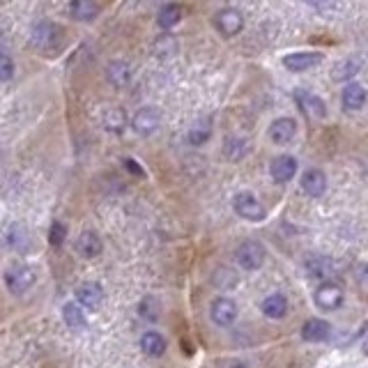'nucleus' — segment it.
I'll return each mask as SVG.
<instances>
[{
    "label": "nucleus",
    "mask_w": 368,
    "mask_h": 368,
    "mask_svg": "<svg viewBox=\"0 0 368 368\" xmlns=\"http://www.w3.org/2000/svg\"><path fill=\"white\" fill-rule=\"evenodd\" d=\"M3 279H5V288L12 292L14 297H21V294H25L35 285L37 276H35V270L30 265L14 263L5 270Z\"/></svg>",
    "instance_id": "obj_1"
},
{
    "label": "nucleus",
    "mask_w": 368,
    "mask_h": 368,
    "mask_svg": "<svg viewBox=\"0 0 368 368\" xmlns=\"http://www.w3.org/2000/svg\"><path fill=\"white\" fill-rule=\"evenodd\" d=\"M235 260L246 272L260 270L263 263H265V246L260 242H255V239H246V242H242V244L237 246Z\"/></svg>",
    "instance_id": "obj_2"
},
{
    "label": "nucleus",
    "mask_w": 368,
    "mask_h": 368,
    "mask_svg": "<svg viewBox=\"0 0 368 368\" xmlns=\"http://www.w3.org/2000/svg\"><path fill=\"white\" fill-rule=\"evenodd\" d=\"M233 207H235V212L242 219H246V221H263L265 217H267V212H265V207H263V202L258 200L253 193H248V191H239L237 196L233 198Z\"/></svg>",
    "instance_id": "obj_3"
},
{
    "label": "nucleus",
    "mask_w": 368,
    "mask_h": 368,
    "mask_svg": "<svg viewBox=\"0 0 368 368\" xmlns=\"http://www.w3.org/2000/svg\"><path fill=\"white\" fill-rule=\"evenodd\" d=\"M343 297H345L343 288H340V285L334 283V281L320 283V288L316 290V294H313L318 309H322V311H336L340 304H343Z\"/></svg>",
    "instance_id": "obj_4"
},
{
    "label": "nucleus",
    "mask_w": 368,
    "mask_h": 368,
    "mask_svg": "<svg viewBox=\"0 0 368 368\" xmlns=\"http://www.w3.org/2000/svg\"><path fill=\"white\" fill-rule=\"evenodd\" d=\"M159 122H161L159 110H156L154 106H143V108H138L134 113L132 129L136 134H141V136H150V134L156 132V129H159Z\"/></svg>",
    "instance_id": "obj_5"
},
{
    "label": "nucleus",
    "mask_w": 368,
    "mask_h": 368,
    "mask_svg": "<svg viewBox=\"0 0 368 368\" xmlns=\"http://www.w3.org/2000/svg\"><path fill=\"white\" fill-rule=\"evenodd\" d=\"M209 318L219 327H230L237 320V304L230 297H217L209 306Z\"/></svg>",
    "instance_id": "obj_6"
},
{
    "label": "nucleus",
    "mask_w": 368,
    "mask_h": 368,
    "mask_svg": "<svg viewBox=\"0 0 368 368\" xmlns=\"http://www.w3.org/2000/svg\"><path fill=\"white\" fill-rule=\"evenodd\" d=\"M74 297H76L79 306H86L88 311H97L101 306V301H104V288L97 281H86L76 288Z\"/></svg>",
    "instance_id": "obj_7"
},
{
    "label": "nucleus",
    "mask_w": 368,
    "mask_h": 368,
    "mask_svg": "<svg viewBox=\"0 0 368 368\" xmlns=\"http://www.w3.org/2000/svg\"><path fill=\"white\" fill-rule=\"evenodd\" d=\"M214 28L224 37H235L244 28V18L237 9H230V7L221 9V12H217V16H214Z\"/></svg>",
    "instance_id": "obj_8"
},
{
    "label": "nucleus",
    "mask_w": 368,
    "mask_h": 368,
    "mask_svg": "<svg viewBox=\"0 0 368 368\" xmlns=\"http://www.w3.org/2000/svg\"><path fill=\"white\" fill-rule=\"evenodd\" d=\"M74 248H76V253L81 258H97L101 251H104V242H101V237L95 233V230H83V233L76 237V242H74Z\"/></svg>",
    "instance_id": "obj_9"
},
{
    "label": "nucleus",
    "mask_w": 368,
    "mask_h": 368,
    "mask_svg": "<svg viewBox=\"0 0 368 368\" xmlns=\"http://www.w3.org/2000/svg\"><path fill=\"white\" fill-rule=\"evenodd\" d=\"M294 101L299 104L301 113L309 115V117H325L327 115V106L318 95L306 90H294Z\"/></svg>",
    "instance_id": "obj_10"
},
{
    "label": "nucleus",
    "mask_w": 368,
    "mask_h": 368,
    "mask_svg": "<svg viewBox=\"0 0 368 368\" xmlns=\"http://www.w3.org/2000/svg\"><path fill=\"white\" fill-rule=\"evenodd\" d=\"M270 173H272V180L279 182V184H285L294 178V173H297V159L290 154H281L276 156V159L270 163Z\"/></svg>",
    "instance_id": "obj_11"
},
{
    "label": "nucleus",
    "mask_w": 368,
    "mask_h": 368,
    "mask_svg": "<svg viewBox=\"0 0 368 368\" xmlns=\"http://www.w3.org/2000/svg\"><path fill=\"white\" fill-rule=\"evenodd\" d=\"M294 134H297V122H294L292 117H279L270 125V138H272V143H276V145L290 143L294 138Z\"/></svg>",
    "instance_id": "obj_12"
},
{
    "label": "nucleus",
    "mask_w": 368,
    "mask_h": 368,
    "mask_svg": "<svg viewBox=\"0 0 368 368\" xmlns=\"http://www.w3.org/2000/svg\"><path fill=\"white\" fill-rule=\"evenodd\" d=\"M322 60V53H313V51H301V53H290L283 58L285 69L290 71H306L311 67H316Z\"/></svg>",
    "instance_id": "obj_13"
},
{
    "label": "nucleus",
    "mask_w": 368,
    "mask_h": 368,
    "mask_svg": "<svg viewBox=\"0 0 368 368\" xmlns=\"http://www.w3.org/2000/svg\"><path fill=\"white\" fill-rule=\"evenodd\" d=\"M301 189L306 191V196L311 198H320L322 193L327 191V178L325 173L318 168H309L301 175Z\"/></svg>",
    "instance_id": "obj_14"
},
{
    "label": "nucleus",
    "mask_w": 368,
    "mask_h": 368,
    "mask_svg": "<svg viewBox=\"0 0 368 368\" xmlns=\"http://www.w3.org/2000/svg\"><path fill=\"white\" fill-rule=\"evenodd\" d=\"M260 311H263L265 318L281 320L285 313H288V299H285L281 292H272V294H267V297L263 299Z\"/></svg>",
    "instance_id": "obj_15"
},
{
    "label": "nucleus",
    "mask_w": 368,
    "mask_h": 368,
    "mask_svg": "<svg viewBox=\"0 0 368 368\" xmlns=\"http://www.w3.org/2000/svg\"><path fill=\"white\" fill-rule=\"evenodd\" d=\"M329 334H331L329 322L322 318H313L301 327V338L309 340V343H322V340L329 338Z\"/></svg>",
    "instance_id": "obj_16"
},
{
    "label": "nucleus",
    "mask_w": 368,
    "mask_h": 368,
    "mask_svg": "<svg viewBox=\"0 0 368 368\" xmlns=\"http://www.w3.org/2000/svg\"><path fill=\"white\" fill-rule=\"evenodd\" d=\"M101 127L110 134H122L127 129V113L125 108L120 106H108L104 113H101Z\"/></svg>",
    "instance_id": "obj_17"
},
{
    "label": "nucleus",
    "mask_w": 368,
    "mask_h": 368,
    "mask_svg": "<svg viewBox=\"0 0 368 368\" xmlns=\"http://www.w3.org/2000/svg\"><path fill=\"white\" fill-rule=\"evenodd\" d=\"M106 76H108L110 86L125 88V86H129V81H132V69H129V64L125 60H113V62H108Z\"/></svg>",
    "instance_id": "obj_18"
},
{
    "label": "nucleus",
    "mask_w": 368,
    "mask_h": 368,
    "mask_svg": "<svg viewBox=\"0 0 368 368\" xmlns=\"http://www.w3.org/2000/svg\"><path fill=\"white\" fill-rule=\"evenodd\" d=\"M7 244L18 253H28V248H30V233H28L23 224H12L7 228Z\"/></svg>",
    "instance_id": "obj_19"
},
{
    "label": "nucleus",
    "mask_w": 368,
    "mask_h": 368,
    "mask_svg": "<svg viewBox=\"0 0 368 368\" xmlns=\"http://www.w3.org/2000/svg\"><path fill=\"white\" fill-rule=\"evenodd\" d=\"M69 12L76 21H92V18L99 16V5L97 0H71Z\"/></svg>",
    "instance_id": "obj_20"
},
{
    "label": "nucleus",
    "mask_w": 368,
    "mask_h": 368,
    "mask_svg": "<svg viewBox=\"0 0 368 368\" xmlns=\"http://www.w3.org/2000/svg\"><path fill=\"white\" fill-rule=\"evenodd\" d=\"M306 270L313 279H329L334 274V260L327 255H311L306 260Z\"/></svg>",
    "instance_id": "obj_21"
},
{
    "label": "nucleus",
    "mask_w": 368,
    "mask_h": 368,
    "mask_svg": "<svg viewBox=\"0 0 368 368\" xmlns=\"http://www.w3.org/2000/svg\"><path fill=\"white\" fill-rule=\"evenodd\" d=\"M141 350L147 357H161L166 352V338L159 331H145L141 336Z\"/></svg>",
    "instance_id": "obj_22"
},
{
    "label": "nucleus",
    "mask_w": 368,
    "mask_h": 368,
    "mask_svg": "<svg viewBox=\"0 0 368 368\" xmlns=\"http://www.w3.org/2000/svg\"><path fill=\"white\" fill-rule=\"evenodd\" d=\"M180 21H182V5L180 3L163 5L159 9V14H156V23H159V28H163V30H171V28H175Z\"/></svg>",
    "instance_id": "obj_23"
},
{
    "label": "nucleus",
    "mask_w": 368,
    "mask_h": 368,
    "mask_svg": "<svg viewBox=\"0 0 368 368\" xmlns=\"http://www.w3.org/2000/svg\"><path fill=\"white\" fill-rule=\"evenodd\" d=\"M62 320L64 325H67L69 329H83L88 325L86 322V311H83V306H79L76 301H67L62 306Z\"/></svg>",
    "instance_id": "obj_24"
},
{
    "label": "nucleus",
    "mask_w": 368,
    "mask_h": 368,
    "mask_svg": "<svg viewBox=\"0 0 368 368\" xmlns=\"http://www.w3.org/2000/svg\"><path fill=\"white\" fill-rule=\"evenodd\" d=\"M366 104V90L359 83H347L343 90V108L345 110H359Z\"/></svg>",
    "instance_id": "obj_25"
},
{
    "label": "nucleus",
    "mask_w": 368,
    "mask_h": 368,
    "mask_svg": "<svg viewBox=\"0 0 368 368\" xmlns=\"http://www.w3.org/2000/svg\"><path fill=\"white\" fill-rule=\"evenodd\" d=\"M33 40L37 46H49L58 40V28L53 21H40L33 28Z\"/></svg>",
    "instance_id": "obj_26"
},
{
    "label": "nucleus",
    "mask_w": 368,
    "mask_h": 368,
    "mask_svg": "<svg viewBox=\"0 0 368 368\" xmlns=\"http://www.w3.org/2000/svg\"><path fill=\"white\" fill-rule=\"evenodd\" d=\"M359 67H362V62H359L357 58H345V60H340L334 69H331V79L334 81H350V79H355V74L359 71Z\"/></svg>",
    "instance_id": "obj_27"
},
{
    "label": "nucleus",
    "mask_w": 368,
    "mask_h": 368,
    "mask_svg": "<svg viewBox=\"0 0 368 368\" xmlns=\"http://www.w3.org/2000/svg\"><path fill=\"white\" fill-rule=\"evenodd\" d=\"M175 53H178V42H175L173 35H161V37H156V42H154V55H156V58L171 60Z\"/></svg>",
    "instance_id": "obj_28"
},
{
    "label": "nucleus",
    "mask_w": 368,
    "mask_h": 368,
    "mask_svg": "<svg viewBox=\"0 0 368 368\" xmlns=\"http://www.w3.org/2000/svg\"><path fill=\"white\" fill-rule=\"evenodd\" d=\"M209 134H212V122H209V117H202V120H198L196 125H193L191 129H189V143L191 145H202L209 138Z\"/></svg>",
    "instance_id": "obj_29"
},
{
    "label": "nucleus",
    "mask_w": 368,
    "mask_h": 368,
    "mask_svg": "<svg viewBox=\"0 0 368 368\" xmlns=\"http://www.w3.org/2000/svg\"><path fill=\"white\" fill-rule=\"evenodd\" d=\"M224 152L230 161H237V159H242V156L248 152V143L244 141V138H228L226 141V147H224Z\"/></svg>",
    "instance_id": "obj_30"
},
{
    "label": "nucleus",
    "mask_w": 368,
    "mask_h": 368,
    "mask_svg": "<svg viewBox=\"0 0 368 368\" xmlns=\"http://www.w3.org/2000/svg\"><path fill=\"white\" fill-rule=\"evenodd\" d=\"M64 237H67V228L60 221H53L51 228H49V244L53 246H60L64 242Z\"/></svg>",
    "instance_id": "obj_31"
},
{
    "label": "nucleus",
    "mask_w": 368,
    "mask_h": 368,
    "mask_svg": "<svg viewBox=\"0 0 368 368\" xmlns=\"http://www.w3.org/2000/svg\"><path fill=\"white\" fill-rule=\"evenodd\" d=\"M14 79V60L7 55H0V83H7Z\"/></svg>",
    "instance_id": "obj_32"
},
{
    "label": "nucleus",
    "mask_w": 368,
    "mask_h": 368,
    "mask_svg": "<svg viewBox=\"0 0 368 368\" xmlns=\"http://www.w3.org/2000/svg\"><path fill=\"white\" fill-rule=\"evenodd\" d=\"M152 304H154V299H143L141 309H138V313L147 320H154L156 316H159V306H152Z\"/></svg>",
    "instance_id": "obj_33"
},
{
    "label": "nucleus",
    "mask_w": 368,
    "mask_h": 368,
    "mask_svg": "<svg viewBox=\"0 0 368 368\" xmlns=\"http://www.w3.org/2000/svg\"><path fill=\"white\" fill-rule=\"evenodd\" d=\"M311 7L316 9H322V12H327V9H336L338 7V0H306Z\"/></svg>",
    "instance_id": "obj_34"
},
{
    "label": "nucleus",
    "mask_w": 368,
    "mask_h": 368,
    "mask_svg": "<svg viewBox=\"0 0 368 368\" xmlns=\"http://www.w3.org/2000/svg\"><path fill=\"white\" fill-rule=\"evenodd\" d=\"M125 166H127L129 173H132V175H138V178H143V175H145L143 166H141V163H136L134 159H125Z\"/></svg>",
    "instance_id": "obj_35"
},
{
    "label": "nucleus",
    "mask_w": 368,
    "mask_h": 368,
    "mask_svg": "<svg viewBox=\"0 0 368 368\" xmlns=\"http://www.w3.org/2000/svg\"><path fill=\"white\" fill-rule=\"evenodd\" d=\"M230 368H248V366H246V364H242V362H237V364H233Z\"/></svg>",
    "instance_id": "obj_36"
},
{
    "label": "nucleus",
    "mask_w": 368,
    "mask_h": 368,
    "mask_svg": "<svg viewBox=\"0 0 368 368\" xmlns=\"http://www.w3.org/2000/svg\"><path fill=\"white\" fill-rule=\"evenodd\" d=\"M364 355H368V336H366V340H364Z\"/></svg>",
    "instance_id": "obj_37"
}]
</instances>
